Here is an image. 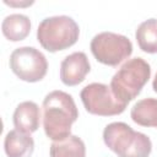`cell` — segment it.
Listing matches in <instances>:
<instances>
[{"mask_svg":"<svg viewBox=\"0 0 157 157\" xmlns=\"http://www.w3.org/2000/svg\"><path fill=\"white\" fill-rule=\"evenodd\" d=\"M90 48L96 60L108 66H117L132 53L131 40L114 32H101L96 34L91 40Z\"/></svg>","mask_w":157,"mask_h":157,"instance_id":"cell-5","label":"cell"},{"mask_svg":"<svg viewBox=\"0 0 157 157\" xmlns=\"http://www.w3.org/2000/svg\"><path fill=\"white\" fill-rule=\"evenodd\" d=\"M91 70L87 55L83 52H75L61 61L60 80L66 86H76L81 83Z\"/></svg>","mask_w":157,"mask_h":157,"instance_id":"cell-8","label":"cell"},{"mask_svg":"<svg viewBox=\"0 0 157 157\" xmlns=\"http://www.w3.org/2000/svg\"><path fill=\"white\" fill-rule=\"evenodd\" d=\"M49 153L50 157H86V146L78 136L70 135L65 140L53 141Z\"/></svg>","mask_w":157,"mask_h":157,"instance_id":"cell-13","label":"cell"},{"mask_svg":"<svg viewBox=\"0 0 157 157\" xmlns=\"http://www.w3.org/2000/svg\"><path fill=\"white\" fill-rule=\"evenodd\" d=\"M152 88H153V91L157 93V72H156L155 78H153V81H152Z\"/></svg>","mask_w":157,"mask_h":157,"instance_id":"cell-16","label":"cell"},{"mask_svg":"<svg viewBox=\"0 0 157 157\" xmlns=\"http://www.w3.org/2000/svg\"><path fill=\"white\" fill-rule=\"evenodd\" d=\"M4 148L7 157H31L34 151V141L31 134L15 129L6 134Z\"/></svg>","mask_w":157,"mask_h":157,"instance_id":"cell-10","label":"cell"},{"mask_svg":"<svg viewBox=\"0 0 157 157\" xmlns=\"http://www.w3.org/2000/svg\"><path fill=\"white\" fill-rule=\"evenodd\" d=\"M151 76L150 64L140 56L126 60L110 80V88L115 97L129 103L141 92Z\"/></svg>","mask_w":157,"mask_h":157,"instance_id":"cell-4","label":"cell"},{"mask_svg":"<svg viewBox=\"0 0 157 157\" xmlns=\"http://www.w3.org/2000/svg\"><path fill=\"white\" fill-rule=\"evenodd\" d=\"M10 67L20 80L38 82L47 75L48 61L34 47H20L10 55Z\"/></svg>","mask_w":157,"mask_h":157,"instance_id":"cell-7","label":"cell"},{"mask_svg":"<svg viewBox=\"0 0 157 157\" xmlns=\"http://www.w3.org/2000/svg\"><path fill=\"white\" fill-rule=\"evenodd\" d=\"M130 117L134 123L147 126L157 128V98H144L137 101L131 108Z\"/></svg>","mask_w":157,"mask_h":157,"instance_id":"cell-12","label":"cell"},{"mask_svg":"<svg viewBox=\"0 0 157 157\" xmlns=\"http://www.w3.org/2000/svg\"><path fill=\"white\" fill-rule=\"evenodd\" d=\"M103 141L118 157H148L152 151L150 137L123 121L108 124L103 130Z\"/></svg>","mask_w":157,"mask_h":157,"instance_id":"cell-2","label":"cell"},{"mask_svg":"<svg viewBox=\"0 0 157 157\" xmlns=\"http://www.w3.org/2000/svg\"><path fill=\"white\" fill-rule=\"evenodd\" d=\"M12 120L17 130L26 134H32L39 128L40 109L38 104L32 101L21 102L13 112Z\"/></svg>","mask_w":157,"mask_h":157,"instance_id":"cell-9","label":"cell"},{"mask_svg":"<svg viewBox=\"0 0 157 157\" xmlns=\"http://www.w3.org/2000/svg\"><path fill=\"white\" fill-rule=\"evenodd\" d=\"M78 36V25L72 17L66 15L45 17L37 28L39 44L50 53L72 47L77 42Z\"/></svg>","mask_w":157,"mask_h":157,"instance_id":"cell-3","label":"cell"},{"mask_svg":"<svg viewBox=\"0 0 157 157\" xmlns=\"http://www.w3.org/2000/svg\"><path fill=\"white\" fill-rule=\"evenodd\" d=\"M1 31L11 42L22 40L31 32V20L23 13H11L2 20Z\"/></svg>","mask_w":157,"mask_h":157,"instance_id":"cell-11","label":"cell"},{"mask_svg":"<svg viewBox=\"0 0 157 157\" xmlns=\"http://www.w3.org/2000/svg\"><path fill=\"white\" fill-rule=\"evenodd\" d=\"M80 97L85 109L94 115H118L121 114L126 108V103L115 97L110 86L99 82H92L85 86L80 93Z\"/></svg>","mask_w":157,"mask_h":157,"instance_id":"cell-6","label":"cell"},{"mask_svg":"<svg viewBox=\"0 0 157 157\" xmlns=\"http://www.w3.org/2000/svg\"><path fill=\"white\" fill-rule=\"evenodd\" d=\"M43 128L53 141L65 140L71 135V126L78 118V110L71 94L55 90L43 99Z\"/></svg>","mask_w":157,"mask_h":157,"instance_id":"cell-1","label":"cell"},{"mask_svg":"<svg viewBox=\"0 0 157 157\" xmlns=\"http://www.w3.org/2000/svg\"><path fill=\"white\" fill-rule=\"evenodd\" d=\"M4 2L7 4V5H11V6H27V5H32V4H33V1H27V2H12V1H7V0H5Z\"/></svg>","mask_w":157,"mask_h":157,"instance_id":"cell-15","label":"cell"},{"mask_svg":"<svg viewBox=\"0 0 157 157\" xmlns=\"http://www.w3.org/2000/svg\"><path fill=\"white\" fill-rule=\"evenodd\" d=\"M136 42L145 53H157V18H148L141 22L135 32Z\"/></svg>","mask_w":157,"mask_h":157,"instance_id":"cell-14","label":"cell"}]
</instances>
